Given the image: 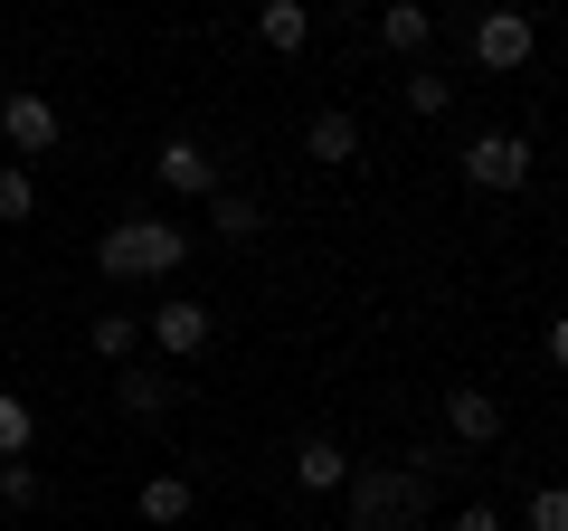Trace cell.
<instances>
[{"instance_id":"cell-7","label":"cell","mask_w":568,"mask_h":531,"mask_svg":"<svg viewBox=\"0 0 568 531\" xmlns=\"http://www.w3.org/2000/svg\"><path fill=\"white\" fill-rule=\"evenodd\" d=\"M142 342L181 370V361H200V351L219 342V313H209V304H152V313H142Z\"/></svg>"},{"instance_id":"cell-14","label":"cell","mask_w":568,"mask_h":531,"mask_svg":"<svg viewBox=\"0 0 568 531\" xmlns=\"http://www.w3.org/2000/svg\"><path fill=\"white\" fill-rule=\"evenodd\" d=\"M256 39L275 58H304L313 48V0H256Z\"/></svg>"},{"instance_id":"cell-23","label":"cell","mask_w":568,"mask_h":531,"mask_svg":"<svg viewBox=\"0 0 568 531\" xmlns=\"http://www.w3.org/2000/svg\"><path fill=\"white\" fill-rule=\"evenodd\" d=\"M540 351H549V370H568V313H549V332H540Z\"/></svg>"},{"instance_id":"cell-17","label":"cell","mask_w":568,"mask_h":531,"mask_svg":"<svg viewBox=\"0 0 568 531\" xmlns=\"http://www.w3.org/2000/svg\"><path fill=\"white\" fill-rule=\"evenodd\" d=\"M39 447V409H29L20 389H0V465H10V455H29Z\"/></svg>"},{"instance_id":"cell-19","label":"cell","mask_w":568,"mask_h":531,"mask_svg":"<svg viewBox=\"0 0 568 531\" xmlns=\"http://www.w3.org/2000/svg\"><path fill=\"white\" fill-rule=\"evenodd\" d=\"M446 104H455V77H436V67H407V114H417V123H436Z\"/></svg>"},{"instance_id":"cell-15","label":"cell","mask_w":568,"mask_h":531,"mask_svg":"<svg viewBox=\"0 0 568 531\" xmlns=\"http://www.w3.org/2000/svg\"><path fill=\"white\" fill-rule=\"evenodd\" d=\"M200 209H209V238L219 247H256L265 238V209L246 200V190H219V200H200Z\"/></svg>"},{"instance_id":"cell-4","label":"cell","mask_w":568,"mask_h":531,"mask_svg":"<svg viewBox=\"0 0 568 531\" xmlns=\"http://www.w3.org/2000/svg\"><path fill=\"white\" fill-rule=\"evenodd\" d=\"M0 143L20 152V162L58 152V143H67V114H58V96H39V86H20V96H0Z\"/></svg>"},{"instance_id":"cell-22","label":"cell","mask_w":568,"mask_h":531,"mask_svg":"<svg viewBox=\"0 0 568 531\" xmlns=\"http://www.w3.org/2000/svg\"><path fill=\"white\" fill-rule=\"evenodd\" d=\"M446 531H511V522H503V512H493V503H465V512H455Z\"/></svg>"},{"instance_id":"cell-5","label":"cell","mask_w":568,"mask_h":531,"mask_svg":"<svg viewBox=\"0 0 568 531\" xmlns=\"http://www.w3.org/2000/svg\"><path fill=\"white\" fill-rule=\"evenodd\" d=\"M152 181H162L171 200H219V190H227V171H219V152H209L200 133H171V143L152 152Z\"/></svg>"},{"instance_id":"cell-1","label":"cell","mask_w":568,"mask_h":531,"mask_svg":"<svg viewBox=\"0 0 568 531\" xmlns=\"http://www.w3.org/2000/svg\"><path fill=\"white\" fill-rule=\"evenodd\" d=\"M190 247H200V238H190L181 219L133 209V219H114L95 238V275H104V285H162V275H181V266H190Z\"/></svg>"},{"instance_id":"cell-10","label":"cell","mask_w":568,"mask_h":531,"mask_svg":"<svg viewBox=\"0 0 568 531\" xmlns=\"http://www.w3.org/2000/svg\"><path fill=\"white\" fill-rule=\"evenodd\" d=\"M379 48L388 58H426L436 48V10L426 0H379Z\"/></svg>"},{"instance_id":"cell-13","label":"cell","mask_w":568,"mask_h":531,"mask_svg":"<svg viewBox=\"0 0 568 531\" xmlns=\"http://www.w3.org/2000/svg\"><path fill=\"white\" fill-rule=\"evenodd\" d=\"M114 399H123V418H171V409H181V380H171V370H133V361H123L114 370Z\"/></svg>"},{"instance_id":"cell-16","label":"cell","mask_w":568,"mask_h":531,"mask_svg":"<svg viewBox=\"0 0 568 531\" xmlns=\"http://www.w3.org/2000/svg\"><path fill=\"white\" fill-rule=\"evenodd\" d=\"M133 342H142V323H133V313H95V323H85V351H95L104 370H123V361H133Z\"/></svg>"},{"instance_id":"cell-21","label":"cell","mask_w":568,"mask_h":531,"mask_svg":"<svg viewBox=\"0 0 568 531\" xmlns=\"http://www.w3.org/2000/svg\"><path fill=\"white\" fill-rule=\"evenodd\" d=\"M521 531H568V484H540L521 503Z\"/></svg>"},{"instance_id":"cell-2","label":"cell","mask_w":568,"mask_h":531,"mask_svg":"<svg viewBox=\"0 0 568 531\" xmlns=\"http://www.w3.org/2000/svg\"><path fill=\"white\" fill-rule=\"evenodd\" d=\"M426 522H436V474H417V465H351L342 531H426Z\"/></svg>"},{"instance_id":"cell-9","label":"cell","mask_w":568,"mask_h":531,"mask_svg":"<svg viewBox=\"0 0 568 531\" xmlns=\"http://www.w3.org/2000/svg\"><path fill=\"white\" fill-rule=\"evenodd\" d=\"M133 512H142V522H152V531H181L190 512H200V484H190V474H142Z\"/></svg>"},{"instance_id":"cell-12","label":"cell","mask_w":568,"mask_h":531,"mask_svg":"<svg viewBox=\"0 0 568 531\" xmlns=\"http://www.w3.org/2000/svg\"><path fill=\"white\" fill-rule=\"evenodd\" d=\"M351 465H361V455H351L342 437H304V447H294V484H304V493H342Z\"/></svg>"},{"instance_id":"cell-6","label":"cell","mask_w":568,"mask_h":531,"mask_svg":"<svg viewBox=\"0 0 568 531\" xmlns=\"http://www.w3.org/2000/svg\"><path fill=\"white\" fill-rule=\"evenodd\" d=\"M465 190H493V200L530 190V143L521 133H474L465 143Z\"/></svg>"},{"instance_id":"cell-3","label":"cell","mask_w":568,"mask_h":531,"mask_svg":"<svg viewBox=\"0 0 568 531\" xmlns=\"http://www.w3.org/2000/svg\"><path fill=\"white\" fill-rule=\"evenodd\" d=\"M530 48H540V20H530L521 0H493V10H474V67H484V77H521Z\"/></svg>"},{"instance_id":"cell-18","label":"cell","mask_w":568,"mask_h":531,"mask_svg":"<svg viewBox=\"0 0 568 531\" xmlns=\"http://www.w3.org/2000/svg\"><path fill=\"white\" fill-rule=\"evenodd\" d=\"M39 219V181H29V162H0V228H29Z\"/></svg>"},{"instance_id":"cell-11","label":"cell","mask_w":568,"mask_h":531,"mask_svg":"<svg viewBox=\"0 0 568 531\" xmlns=\"http://www.w3.org/2000/svg\"><path fill=\"white\" fill-rule=\"evenodd\" d=\"M304 152H313L323 171H351V162H361V114H342V104H323V114L304 123Z\"/></svg>"},{"instance_id":"cell-20","label":"cell","mask_w":568,"mask_h":531,"mask_svg":"<svg viewBox=\"0 0 568 531\" xmlns=\"http://www.w3.org/2000/svg\"><path fill=\"white\" fill-rule=\"evenodd\" d=\"M0 503H10V512H39L48 503V474L29 465V455H10V465H0Z\"/></svg>"},{"instance_id":"cell-8","label":"cell","mask_w":568,"mask_h":531,"mask_svg":"<svg viewBox=\"0 0 568 531\" xmlns=\"http://www.w3.org/2000/svg\"><path fill=\"white\" fill-rule=\"evenodd\" d=\"M446 447H474V455H484V447H503V399H493V389H446Z\"/></svg>"}]
</instances>
